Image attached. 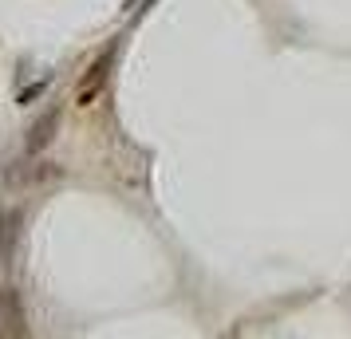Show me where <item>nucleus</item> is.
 <instances>
[{"instance_id": "nucleus-1", "label": "nucleus", "mask_w": 351, "mask_h": 339, "mask_svg": "<svg viewBox=\"0 0 351 339\" xmlns=\"http://www.w3.org/2000/svg\"><path fill=\"white\" fill-rule=\"evenodd\" d=\"M111 60H114V48H107L103 55H99L95 64H91V71H87V79L80 83V95H75V103H91V99L103 91V83H107V71H111Z\"/></svg>"}, {"instance_id": "nucleus-3", "label": "nucleus", "mask_w": 351, "mask_h": 339, "mask_svg": "<svg viewBox=\"0 0 351 339\" xmlns=\"http://www.w3.org/2000/svg\"><path fill=\"white\" fill-rule=\"evenodd\" d=\"M40 91H44V83H36V87H28V91L20 95V103H28V99H36V95H40Z\"/></svg>"}, {"instance_id": "nucleus-2", "label": "nucleus", "mask_w": 351, "mask_h": 339, "mask_svg": "<svg viewBox=\"0 0 351 339\" xmlns=\"http://www.w3.org/2000/svg\"><path fill=\"white\" fill-rule=\"evenodd\" d=\"M56 127H60V111H48V114H44V118L32 127V134H28V154H40V150L51 142Z\"/></svg>"}]
</instances>
